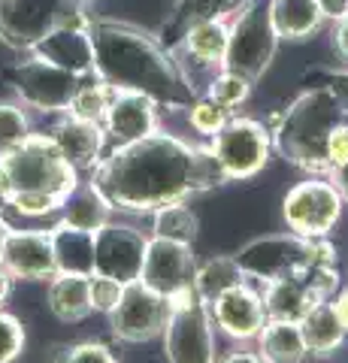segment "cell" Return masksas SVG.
<instances>
[{
    "label": "cell",
    "instance_id": "obj_1",
    "mask_svg": "<svg viewBox=\"0 0 348 363\" xmlns=\"http://www.w3.org/2000/svg\"><path fill=\"white\" fill-rule=\"evenodd\" d=\"M91 182L112 209L152 215L155 209L185 203L228 179L209 149H197L158 130L103 155L91 169Z\"/></svg>",
    "mask_w": 348,
    "mask_h": 363
},
{
    "label": "cell",
    "instance_id": "obj_2",
    "mask_svg": "<svg viewBox=\"0 0 348 363\" xmlns=\"http://www.w3.org/2000/svg\"><path fill=\"white\" fill-rule=\"evenodd\" d=\"M94 73L116 91H140L155 104L188 109L194 91L185 85L173 55L164 45L130 25L91 18Z\"/></svg>",
    "mask_w": 348,
    "mask_h": 363
},
{
    "label": "cell",
    "instance_id": "obj_3",
    "mask_svg": "<svg viewBox=\"0 0 348 363\" xmlns=\"http://www.w3.org/2000/svg\"><path fill=\"white\" fill-rule=\"evenodd\" d=\"M345 118V106L327 85L309 88L276 118L273 149L285 161L306 169L309 176H324L327 173V157H324L327 133Z\"/></svg>",
    "mask_w": 348,
    "mask_h": 363
},
{
    "label": "cell",
    "instance_id": "obj_4",
    "mask_svg": "<svg viewBox=\"0 0 348 363\" xmlns=\"http://www.w3.org/2000/svg\"><path fill=\"white\" fill-rule=\"evenodd\" d=\"M0 169L9 182V197L37 191V194H55L64 200L82 182V173L64 161L52 136L37 130L16 149L0 155Z\"/></svg>",
    "mask_w": 348,
    "mask_h": 363
},
{
    "label": "cell",
    "instance_id": "obj_5",
    "mask_svg": "<svg viewBox=\"0 0 348 363\" xmlns=\"http://www.w3.org/2000/svg\"><path fill=\"white\" fill-rule=\"evenodd\" d=\"M170 315L161 330L164 351L170 363H215V324H212L209 306L194 294V288H182L167 297Z\"/></svg>",
    "mask_w": 348,
    "mask_h": 363
},
{
    "label": "cell",
    "instance_id": "obj_6",
    "mask_svg": "<svg viewBox=\"0 0 348 363\" xmlns=\"http://www.w3.org/2000/svg\"><path fill=\"white\" fill-rule=\"evenodd\" d=\"M228 55H224V70H233L245 79L257 82L273 64L279 52V33L269 18V0H245L233 13Z\"/></svg>",
    "mask_w": 348,
    "mask_h": 363
},
{
    "label": "cell",
    "instance_id": "obj_7",
    "mask_svg": "<svg viewBox=\"0 0 348 363\" xmlns=\"http://www.w3.org/2000/svg\"><path fill=\"white\" fill-rule=\"evenodd\" d=\"M209 152L228 182L252 179L266 167L269 155H273V130L254 118L230 116V121L212 136Z\"/></svg>",
    "mask_w": 348,
    "mask_h": 363
},
{
    "label": "cell",
    "instance_id": "obj_8",
    "mask_svg": "<svg viewBox=\"0 0 348 363\" xmlns=\"http://www.w3.org/2000/svg\"><path fill=\"white\" fill-rule=\"evenodd\" d=\"M345 200L333 188L327 176H309L297 182L282 200V218L291 233L312 240V236H330V230L342 218Z\"/></svg>",
    "mask_w": 348,
    "mask_h": 363
},
{
    "label": "cell",
    "instance_id": "obj_9",
    "mask_svg": "<svg viewBox=\"0 0 348 363\" xmlns=\"http://www.w3.org/2000/svg\"><path fill=\"white\" fill-rule=\"evenodd\" d=\"M82 21H91V16L76 0H0V33L25 49L55 28Z\"/></svg>",
    "mask_w": 348,
    "mask_h": 363
},
{
    "label": "cell",
    "instance_id": "obj_10",
    "mask_svg": "<svg viewBox=\"0 0 348 363\" xmlns=\"http://www.w3.org/2000/svg\"><path fill=\"white\" fill-rule=\"evenodd\" d=\"M167 315H170L167 297H161L158 291H152L149 285H142L137 279L130 285H125L118 306L109 312V327L121 342L140 345V342H152V339L161 336Z\"/></svg>",
    "mask_w": 348,
    "mask_h": 363
},
{
    "label": "cell",
    "instance_id": "obj_11",
    "mask_svg": "<svg viewBox=\"0 0 348 363\" xmlns=\"http://www.w3.org/2000/svg\"><path fill=\"white\" fill-rule=\"evenodd\" d=\"M237 267L242 269V276L257 285H266L273 279L282 276H294L306 264V240L297 233H273V236H261L252 240L249 245H242L237 255Z\"/></svg>",
    "mask_w": 348,
    "mask_h": 363
},
{
    "label": "cell",
    "instance_id": "obj_12",
    "mask_svg": "<svg viewBox=\"0 0 348 363\" xmlns=\"http://www.w3.org/2000/svg\"><path fill=\"white\" fill-rule=\"evenodd\" d=\"M76 82H79V76L67 73L43 58H33V55L13 70V85L21 104L37 112H55V116L67 112Z\"/></svg>",
    "mask_w": 348,
    "mask_h": 363
},
{
    "label": "cell",
    "instance_id": "obj_13",
    "mask_svg": "<svg viewBox=\"0 0 348 363\" xmlns=\"http://www.w3.org/2000/svg\"><path fill=\"white\" fill-rule=\"evenodd\" d=\"M145 242H149V236L142 230L112 218L100 230H94V272L118 279L121 285L137 281L142 272Z\"/></svg>",
    "mask_w": 348,
    "mask_h": 363
},
{
    "label": "cell",
    "instance_id": "obj_14",
    "mask_svg": "<svg viewBox=\"0 0 348 363\" xmlns=\"http://www.w3.org/2000/svg\"><path fill=\"white\" fill-rule=\"evenodd\" d=\"M209 315H212V324H215V333L230 339L233 345L254 342V336L261 333V327L266 324L261 288H254L249 279L237 281L233 288L218 294V297L209 303Z\"/></svg>",
    "mask_w": 348,
    "mask_h": 363
},
{
    "label": "cell",
    "instance_id": "obj_15",
    "mask_svg": "<svg viewBox=\"0 0 348 363\" xmlns=\"http://www.w3.org/2000/svg\"><path fill=\"white\" fill-rule=\"evenodd\" d=\"M194 269H197V257L188 242L149 236L145 257H142V272H140L142 285L158 291L161 297H173V294H179L182 288H191Z\"/></svg>",
    "mask_w": 348,
    "mask_h": 363
},
{
    "label": "cell",
    "instance_id": "obj_16",
    "mask_svg": "<svg viewBox=\"0 0 348 363\" xmlns=\"http://www.w3.org/2000/svg\"><path fill=\"white\" fill-rule=\"evenodd\" d=\"M0 260L16 281H49L58 272L49 230H13L9 227L4 248H0Z\"/></svg>",
    "mask_w": 348,
    "mask_h": 363
},
{
    "label": "cell",
    "instance_id": "obj_17",
    "mask_svg": "<svg viewBox=\"0 0 348 363\" xmlns=\"http://www.w3.org/2000/svg\"><path fill=\"white\" fill-rule=\"evenodd\" d=\"M88 28H91V21L55 28L30 45V55L82 79L88 73H94V43Z\"/></svg>",
    "mask_w": 348,
    "mask_h": 363
},
{
    "label": "cell",
    "instance_id": "obj_18",
    "mask_svg": "<svg viewBox=\"0 0 348 363\" xmlns=\"http://www.w3.org/2000/svg\"><path fill=\"white\" fill-rule=\"evenodd\" d=\"M103 130L106 140H112L116 145L137 143L142 136L158 133V104L140 91H112L109 109L103 116Z\"/></svg>",
    "mask_w": 348,
    "mask_h": 363
},
{
    "label": "cell",
    "instance_id": "obj_19",
    "mask_svg": "<svg viewBox=\"0 0 348 363\" xmlns=\"http://www.w3.org/2000/svg\"><path fill=\"white\" fill-rule=\"evenodd\" d=\"M49 136L58 145V152L64 155V161L76 167L79 173H91V169L100 164L106 149V130L103 124L94 121H82L73 116H61V121L49 130Z\"/></svg>",
    "mask_w": 348,
    "mask_h": 363
},
{
    "label": "cell",
    "instance_id": "obj_20",
    "mask_svg": "<svg viewBox=\"0 0 348 363\" xmlns=\"http://www.w3.org/2000/svg\"><path fill=\"white\" fill-rule=\"evenodd\" d=\"M261 297H264L266 318H273V321H294V324H300L318 303H327L312 291V285L300 272L261 285Z\"/></svg>",
    "mask_w": 348,
    "mask_h": 363
},
{
    "label": "cell",
    "instance_id": "obj_21",
    "mask_svg": "<svg viewBox=\"0 0 348 363\" xmlns=\"http://www.w3.org/2000/svg\"><path fill=\"white\" fill-rule=\"evenodd\" d=\"M46 306L64 324H79L91 315L88 300V276L82 272H55L46 281Z\"/></svg>",
    "mask_w": 348,
    "mask_h": 363
},
{
    "label": "cell",
    "instance_id": "obj_22",
    "mask_svg": "<svg viewBox=\"0 0 348 363\" xmlns=\"http://www.w3.org/2000/svg\"><path fill=\"white\" fill-rule=\"evenodd\" d=\"M112 212H116V209H112V203L100 194V188L94 185L91 179H88V182H79V185H76L70 194L64 197L58 215H61L64 224L94 233L103 224L112 221Z\"/></svg>",
    "mask_w": 348,
    "mask_h": 363
},
{
    "label": "cell",
    "instance_id": "obj_23",
    "mask_svg": "<svg viewBox=\"0 0 348 363\" xmlns=\"http://www.w3.org/2000/svg\"><path fill=\"white\" fill-rule=\"evenodd\" d=\"M254 348L264 357V363H306L309 360L303 330L294 321H273V318H266L261 333L254 336Z\"/></svg>",
    "mask_w": 348,
    "mask_h": 363
},
{
    "label": "cell",
    "instance_id": "obj_24",
    "mask_svg": "<svg viewBox=\"0 0 348 363\" xmlns=\"http://www.w3.org/2000/svg\"><path fill=\"white\" fill-rule=\"evenodd\" d=\"M300 330H303V342H306L309 357H315V360L333 357L336 351L345 345V339H348L345 327L339 324V318H336V312H333L330 300L327 303H318L315 309L303 318Z\"/></svg>",
    "mask_w": 348,
    "mask_h": 363
},
{
    "label": "cell",
    "instance_id": "obj_25",
    "mask_svg": "<svg viewBox=\"0 0 348 363\" xmlns=\"http://www.w3.org/2000/svg\"><path fill=\"white\" fill-rule=\"evenodd\" d=\"M269 18L279 40H306L327 21L318 0H269Z\"/></svg>",
    "mask_w": 348,
    "mask_h": 363
},
{
    "label": "cell",
    "instance_id": "obj_26",
    "mask_svg": "<svg viewBox=\"0 0 348 363\" xmlns=\"http://www.w3.org/2000/svg\"><path fill=\"white\" fill-rule=\"evenodd\" d=\"M49 233H52L58 272H82V276H91L94 272V233L70 227L64 221L55 224Z\"/></svg>",
    "mask_w": 348,
    "mask_h": 363
},
{
    "label": "cell",
    "instance_id": "obj_27",
    "mask_svg": "<svg viewBox=\"0 0 348 363\" xmlns=\"http://www.w3.org/2000/svg\"><path fill=\"white\" fill-rule=\"evenodd\" d=\"M242 269L237 267V260H233V255H218V257H209L203 260V264H197L194 269V281H191V288H194V294L200 300H203L206 306L218 297V294H224L228 288H233L237 281H242Z\"/></svg>",
    "mask_w": 348,
    "mask_h": 363
},
{
    "label": "cell",
    "instance_id": "obj_28",
    "mask_svg": "<svg viewBox=\"0 0 348 363\" xmlns=\"http://www.w3.org/2000/svg\"><path fill=\"white\" fill-rule=\"evenodd\" d=\"M112 85H106L97 73H88L76 82V91L70 97V106H67V116L73 118H82V121H94V124H103V116L109 109V100H112Z\"/></svg>",
    "mask_w": 348,
    "mask_h": 363
},
{
    "label": "cell",
    "instance_id": "obj_29",
    "mask_svg": "<svg viewBox=\"0 0 348 363\" xmlns=\"http://www.w3.org/2000/svg\"><path fill=\"white\" fill-rule=\"evenodd\" d=\"M197 227H200L197 215L188 206V200L185 203H170V206H161V209L152 212V236H161V240L194 245Z\"/></svg>",
    "mask_w": 348,
    "mask_h": 363
},
{
    "label": "cell",
    "instance_id": "obj_30",
    "mask_svg": "<svg viewBox=\"0 0 348 363\" xmlns=\"http://www.w3.org/2000/svg\"><path fill=\"white\" fill-rule=\"evenodd\" d=\"M252 85H254L252 79H245V76H240V73H233V70H218L215 76L209 79V85H206L203 94H206L209 100H215V104L224 106L228 112H233L237 106H242L245 100H249Z\"/></svg>",
    "mask_w": 348,
    "mask_h": 363
},
{
    "label": "cell",
    "instance_id": "obj_31",
    "mask_svg": "<svg viewBox=\"0 0 348 363\" xmlns=\"http://www.w3.org/2000/svg\"><path fill=\"white\" fill-rule=\"evenodd\" d=\"M245 4V0H176V21L182 25V30L194 21L206 18H233V13Z\"/></svg>",
    "mask_w": 348,
    "mask_h": 363
},
{
    "label": "cell",
    "instance_id": "obj_32",
    "mask_svg": "<svg viewBox=\"0 0 348 363\" xmlns=\"http://www.w3.org/2000/svg\"><path fill=\"white\" fill-rule=\"evenodd\" d=\"M30 133H33V124H30V112L25 109V104L4 100L0 104V155H6L18 143H25Z\"/></svg>",
    "mask_w": 348,
    "mask_h": 363
},
{
    "label": "cell",
    "instance_id": "obj_33",
    "mask_svg": "<svg viewBox=\"0 0 348 363\" xmlns=\"http://www.w3.org/2000/svg\"><path fill=\"white\" fill-rule=\"evenodd\" d=\"M230 121V112L218 106L215 100H209L206 94H197L194 100H191V106H188V124H191V130H197L200 136H215L224 124Z\"/></svg>",
    "mask_w": 348,
    "mask_h": 363
},
{
    "label": "cell",
    "instance_id": "obj_34",
    "mask_svg": "<svg viewBox=\"0 0 348 363\" xmlns=\"http://www.w3.org/2000/svg\"><path fill=\"white\" fill-rule=\"evenodd\" d=\"M121 294H125V285H121L118 279L97 276V272H91V276H88V300H91V312L109 315V312L118 306Z\"/></svg>",
    "mask_w": 348,
    "mask_h": 363
},
{
    "label": "cell",
    "instance_id": "obj_35",
    "mask_svg": "<svg viewBox=\"0 0 348 363\" xmlns=\"http://www.w3.org/2000/svg\"><path fill=\"white\" fill-rule=\"evenodd\" d=\"M25 351V327L16 315L0 309V363H16Z\"/></svg>",
    "mask_w": 348,
    "mask_h": 363
},
{
    "label": "cell",
    "instance_id": "obj_36",
    "mask_svg": "<svg viewBox=\"0 0 348 363\" xmlns=\"http://www.w3.org/2000/svg\"><path fill=\"white\" fill-rule=\"evenodd\" d=\"M61 197L55 194H37V191H28V194H13L9 197V209H16L25 218H46V215L61 212Z\"/></svg>",
    "mask_w": 348,
    "mask_h": 363
},
{
    "label": "cell",
    "instance_id": "obj_37",
    "mask_svg": "<svg viewBox=\"0 0 348 363\" xmlns=\"http://www.w3.org/2000/svg\"><path fill=\"white\" fill-rule=\"evenodd\" d=\"M58 363H118V360L103 342H79V345L61 348Z\"/></svg>",
    "mask_w": 348,
    "mask_h": 363
},
{
    "label": "cell",
    "instance_id": "obj_38",
    "mask_svg": "<svg viewBox=\"0 0 348 363\" xmlns=\"http://www.w3.org/2000/svg\"><path fill=\"white\" fill-rule=\"evenodd\" d=\"M324 157H327V169L348 164V118L339 121L327 133V145H324Z\"/></svg>",
    "mask_w": 348,
    "mask_h": 363
},
{
    "label": "cell",
    "instance_id": "obj_39",
    "mask_svg": "<svg viewBox=\"0 0 348 363\" xmlns=\"http://www.w3.org/2000/svg\"><path fill=\"white\" fill-rule=\"evenodd\" d=\"M215 363H264V357L257 354V348H252V342H242L228 351H218Z\"/></svg>",
    "mask_w": 348,
    "mask_h": 363
},
{
    "label": "cell",
    "instance_id": "obj_40",
    "mask_svg": "<svg viewBox=\"0 0 348 363\" xmlns=\"http://www.w3.org/2000/svg\"><path fill=\"white\" fill-rule=\"evenodd\" d=\"M333 49L342 61H348V16L333 21Z\"/></svg>",
    "mask_w": 348,
    "mask_h": 363
},
{
    "label": "cell",
    "instance_id": "obj_41",
    "mask_svg": "<svg viewBox=\"0 0 348 363\" xmlns=\"http://www.w3.org/2000/svg\"><path fill=\"white\" fill-rule=\"evenodd\" d=\"M327 88L336 94V100L345 106V112H348V70H342V73H333L330 76V82H327Z\"/></svg>",
    "mask_w": 348,
    "mask_h": 363
},
{
    "label": "cell",
    "instance_id": "obj_42",
    "mask_svg": "<svg viewBox=\"0 0 348 363\" xmlns=\"http://www.w3.org/2000/svg\"><path fill=\"white\" fill-rule=\"evenodd\" d=\"M318 6L327 21H339L342 16H348V0H318Z\"/></svg>",
    "mask_w": 348,
    "mask_h": 363
},
{
    "label": "cell",
    "instance_id": "obj_43",
    "mask_svg": "<svg viewBox=\"0 0 348 363\" xmlns=\"http://www.w3.org/2000/svg\"><path fill=\"white\" fill-rule=\"evenodd\" d=\"M324 176H327V179L333 182V188L339 191V194H342V200L348 203V164L333 167V169H327V173H324Z\"/></svg>",
    "mask_w": 348,
    "mask_h": 363
},
{
    "label": "cell",
    "instance_id": "obj_44",
    "mask_svg": "<svg viewBox=\"0 0 348 363\" xmlns=\"http://www.w3.org/2000/svg\"><path fill=\"white\" fill-rule=\"evenodd\" d=\"M330 306H333V312L336 318H339V324L345 327V333H348V288H339L330 297Z\"/></svg>",
    "mask_w": 348,
    "mask_h": 363
},
{
    "label": "cell",
    "instance_id": "obj_45",
    "mask_svg": "<svg viewBox=\"0 0 348 363\" xmlns=\"http://www.w3.org/2000/svg\"><path fill=\"white\" fill-rule=\"evenodd\" d=\"M13 285H16L13 272H9V269L4 267V260H0V309H4V306H6L9 294H13Z\"/></svg>",
    "mask_w": 348,
    "mask_h": 363
},
{
    "label": "cell",
    "instance_id": "obj_46",
    "mask_svg": "<svg viewBox=\"0 0 348 363\" xmlns=\"http://www.w3.org/2000/svg\"><path fill=\"white\" fill-rule=\"evenodd\" d=\"M4 209H9V182L0 169V215H4Z\"/></svg>",
    "mask_w": 348,
    "mask_h": 363
},
{
    "label": "cell",
    "instance_id": "obj_47",
    "mask_svg": "<svg viewBox=\"0 0 348 363\" xmlns=\"http://www.w3.org/2000/svg\"><path fill=\"white\" fill-rule=\"evenodd\" d=\"M6 233H9V224L4 221V215H0V248H4V240H6Z\"/></svg>",
    "mask_w": 348,
    "mask_h": 363
},
{
    "label": "cell",
    "instance_id": "obj_48",
    "mask_svg": "<svg viewBox=\"0 0 348 363\" xmlns=\"http://www.w3.org/2000/svg\"><path fill=\"white\" fill-rule=\"evenodd\" d=\"M76 4H88V0H76Z\"/></svg>",
    "mask_w": 348,
    "mask_h": 363
}]
</instances>
